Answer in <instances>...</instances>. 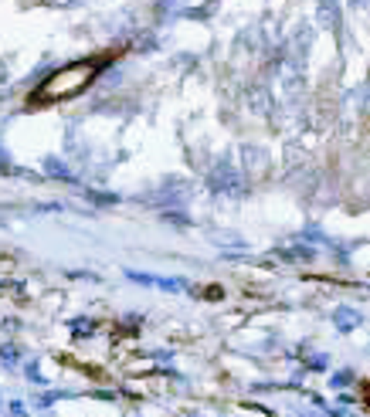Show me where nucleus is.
I'll use <instances>...</instances> for the list:
<instances>
[{
  "mask_svg": "<svg viewBox=\"0 0 370 417\" xmlns=\"http://www.w3.org/2000/svg\"><path fill=\"white\" fill-rule=\"evenodd\" d=\"M98 75L96 61H75V65H65L55 75H48V82L38 89L41 102H58V98H68V95H78L92 78Z\"/></svg>",
  "mask_w": 370,
  "mask_h": 417,
  "instance_id": "f257e3e1",
  "label": "nucleus"
},
{
  "mask_svg": "<svg viewBox=\"0 0 370 417\" xmlns=\"http://www.w3.org/2000/svg\"><path fill=\"white\" fill-rule=\"evenodd\" d=\"M126 278H133L136 285H156L163 292H184L187 288V278H163V275H150V271H126Z\"/></svg>",
  "mask_w": 370,
  "mask_h": 417,
  "instance_id": "f03ea898",
  "label": "nucleus"
},
{
  "mask_svg": "<svg viewBox=\"0 0 370 417\" xmlns=\"http://www.w3.org/2000/svg\"><path fill=\"white\" fill-rule=\"evenodd\" d=\"M333 323H336L340 333H350L353 326L360 323V312H357V309H336V312H333Z\"/></svg>",
  "mask_w": 370,
  "mask_h": 417,
  "instance_id": "7ed1b4c3",
  "label": "nucleus"
},
{
  "mask_svg": "<svg viewBox=\"0 0 370 417\" xmlns=\"http://www.w3.org/2000/svg\"><path fill=\"white\" fill-rule=\"evenodd\" d=\"M44 167H48V177H55V180H65V184H78V177L72 170H68V167H65V163H61V160H55V156H48V160H44Z\"/></svg>",
  "mask_w": 370,
  "mask_h": 417,
  "instance_id": "20e7f679",
  "label": "nucleus"
},
{
  "mask_svg": "<svg viewBox=\"0 0 370 417\" xmlns=\"http://www.w3.org/2000/svg\"><path fill=\"white\" fill-rule=\"evenodd\" d=\"M350 380H353V370H340V373H333V377H330V387H333V390H343Z\"/></svg>",
  "mask_w": 370,
  "mask_h": 417,
  "instance_id": "39448f33",
  "label": "nucleus"
},
{
  "mask_svg": "<svg viewBox=\"0 0 370 417\" xmlns=\"http://www.w3.org/2000/svg\"><path fill=\"white\" fill-rule=\"evenodd\" d=\"M310 370H330V360L323 357V353H316V357H310V363H306Z\"/></svg>",
  "mask_w": 370,
  "mask_h": 417,
  "instance_id": "423d86ee",
  "label": "nucleus"
},
{
  "mask_svg": "<svg viewBox=\"0 0 370 417\" xmlns=\"http://www.w3.org/2000/svg\"><path fill=\"white\" fill-rule=\"evenodd\" d=\"M0 360H7V366H14V360H18V346H0Z\"/></svg>",
  "mask_w": 370,
  "mask_h": 417,
  "instance_id": "0eeeda50",
  "label": "nucleus"
},
{
  "mask_svg": "<svg viewBox=\"0 0 370 417\" xmlns=\"http://www.w3.org/2000/svg\"><path fill=\"white\" fill-rule=\"evenodd\" d=\"M27 380H34V383H44V377H41V370H38V363H27Z\"/></svg>",
  "mask_w": 370,
  "mask_h": 417,
  "instance_id": "6e6552de",
  "label": "nucleus"
},
{
  "mask_svg": "<svg viewBox=\"0 0 370 417\" xmlns=\"http://www.w3.org/2000/svg\"><path fill=\"white\" fill-rule=\"evenodd\" d=\"M163 221H170V224H187L184 214H163Z\"/></svg>",
  "mask_w": 370,
  "mask_h": 417,
  "instance_id": "1a4fd4ad",
  "label": "nucleus"
},
{
  "mask_svg": "<svg viewBox=\"0 0 370 417\" xmlns=\"http://www.w3.org/2000/svg\"><path fill=\"white\" fill-rule=\"evenodd\" d=\"M11 411H14V417H27V411H24V404H11Z\"/></svg>",
  "mask_w": 370,
  "mask_h": 417,
  "instance_id": "9d476101",
  "label": "nucleus"
}]
</instances>
